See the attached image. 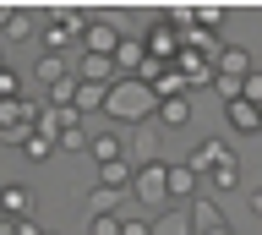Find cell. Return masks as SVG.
<instances>
[{"mask_svg":"<svg viewBox=\"0 0 262 235\" xmlns=\"http://www.w3.org/2000/svg\"><path fill=\"white\" fill-rule=\"evenodd\" d=\"M104 115H110L115 126H142V120H153V115H159V93H153V82H142V77H115Z\"/></svg>","mask_w":262,"mask_h":235,"instance_id":"6da1fadb","label":"cell"},{"mask_svg":"<svg viewBox=\"0 0 262 235\" xmlns=\"http://www.w3.org/2000/svg\"><path fill=\"white\" fill-rule=\"evenodd\" d=\"M131 202H142V208H164V202H169V164H164V159H147V164H137Z\"/></svg>","mask_w":262,"mask_h":235,"instance_id":"7a4b0ae2","label":"cell"},{"mask_svg":"<svg viewBox=\"0 0 262 235\" xmlns=\"http://www.w3.org/2000/svg\"><path fill=\"white\" fill-rule=\"evenodd\" d=\"M120 22H115V6H104V11H93V22H88V33H82V50L88 55H110L115 60V50H120Z\"/></svg>","mask_w":262,"mask_h":235,"instance_id":"3957f363","label":"cell"},{"mask_svg":"<svg viewBox=\"0 0 262 235\" xmlns=\"http://www.w3.org/2000/svg\"><path fill=\"white\" fill-rule=\"evenodd\" d=\"M142 44H147V55H153V60H180L186 33H175L164 17H153V22H147V33H142Z\"/></svg>","mask_w":262,"mask_h":235,"instance_id":"277c9868","label":"cell"},{"mask_svg":"<svg viewBox=\"0 0 262 235\" xmlns=\"http://www.w3.org/2000/svg\"><path fill=\"white\" fill-rule=\"evenodd\" d=\"M131 181H137V164L131 159H115V164L93 169V186L98 191H115V197H131Z\"/></svg>","mask_w":262,"mask_h":235,"instance_id":"5b68a950","label":"cell"},{"mask_svg":"<svg viewBox=\"0 0 262 235\" xmlns=\"http://www.w3.org/2000/svg\"><path fill=\"white\" fill-rule=\"evenodd\" d=\"M213 66H219V77H251L257 71V60H251V44H219V55H213Z\"/></svg>","mask_w":262,"mask_h":235,"instance_id":"8992f818","label":"cell"},{"mask_svg":"<svg viewBox=\"0 0 262 235\" xmlns=\"http://www.w3.org/2000/svg\"><path fill=\"white\" fill-rule=\"evenodd\" d=\"M33 77L44 88H60V82H71L77 71H71V60L66 55H55V50H38V60H33Z\"/></svg>","mask_w":262,"mask_h":235,"instance_id":"52a82bcc","label":"cell"},{"mask_svg":"<svg viewBox=\"0 0 262 235\" xmlns=\"http://www.w3.org/2000/svg\"><path fill=\"white\" fill-rule=\"evenodd\" d=\"M196 181H202V175H196L186 159L169 164V202H175V208H191V202H196Z\"/></svg>","mask_w":262,"mask_h":235,"instance_id":"ba28073f","label":"cell"},{"mask_svg":"<svg viewBox=\"0 0 262 235\" xmlns=\"http://www.w3.org/2000/svg\"><path fill=\"white\" fill-rule=\"evenodd\" d=\"M191 230H196V235L229 230V219H224V208H219V197H196V202H191Z\"/></svg>","mask_w":262,"mask_h":235,"instance_id":"9c48e42d","label":"cell"},{"mask_svg":"<svg viewBox=\"0 0 262 235\" xmlns=\"http://www.w3.org/2000/svg\"><path fill=\"white\" fill-rule=\"evenodd\" d=\"M202 181H208V191H213V197H229V191L241 186V159H235V153H224V159H219V164H213Z\"/></svg>","mask_w":262,"mask_h":235,"instance_id":"30bf717a","label":"cell"},{"mask_svg":"<svg viewBox=\"0 0 262 235\" xmlns=\"http://www.w3.org/2000/svg\"><path fill=\"white\" fill-rule=\"evenodd\" d=\"M224 126L229 132H262V104H251V99H235V104H224Z\"/></svg>","mask_w":262,"mask_h":235,"instance_id":"8fae6325","label":"cell"},{"mask_svg":"<svg viewBox=\"0 0 262 235\" xmlns=\"http://www.w3.org/2000/svg\"><path fill=\"white\" fill-rule=\"evenodd\" d=\"M224 153H235V148H229V142H224V137H202V142H196V148L186 153V164H191L196 175H208V169L219 164V159H224Z\"/></svg>","mask_w":262,"mask_h":235,"instance_id":"7c38bea8","label":"cell"},{"mask_svg":"<svg viewBox=\"0 0 262 235\" xmlns=\"http://www.w3.org/2000/svg\"><path fill=\"white\" fill-rule=\"evenodd\" d=\"M175 66H180V77H186L191 88H202V82H219V66H213L208 55H196V50H180V60H175Z\"/></svg>","mask_w":262,"mask_h":235,"instance_id":"4fadbf2b","label":"cell"},{"mask_svg":"<svg viewBox=\"0 0 262 235\" xmlns=\"http://www.w3.org/2000/svg\"><path fill=\"white\" fill-rule=\"evenodd\" d=\"M142 66H147V44H142V38H120L115 71H120V77H142Z\"/></svg>","mask_w":262,"mask_h":235,"instance_id":"5bb4252c","label":"cell"},{"mask_svg":"<svg viewBox=\"0 0 262 235\" xmlns=\"http://www.w3.org/2000/svg\"><path fill=\"white\" fill-rule=\"evenodd\" d=\"M77 77H82V82H104V88H110L120 71H115L110 55H88V50H82V55H77Z\"/></svg>","mask_w":262,"mask_h":235,"instance_id":"9a60e30c","label":"cell"},{"mask_svg":"<svg viewBox=\"0 0 262 235\" xmlns=\"http://www.w3.org/2000/svg\"><path fill=\"white\" fill-rule=\"evenodd\" d=\"M88 159L98 164H115V159H126V142H120V132H93V142H88Z\"/></svg>","mask_w":262,"mask_h":235,"instance_id":"2e32d148","label":"cell"},{"mask_svg":"<svg viewBox=\"0 0 262 235\" xmlns=\"http://www.w3.org/2000/svg\"><path fill=\"white\" fill-rule=\"evenodd\" d=\"M28 208H33V191H28V186H16V181L0 186V219H28Z\"/></svg>","mask_w":262,"mask_h":235,"instance_id":"e0dca14e","label":"cell"},{"mask_svg":"<svg viewBox=\"0 0 262 235\" xmlns=\"http://www.w3.org/2000/svg\"><path fill=\"white\" fill-rule=\"evenodd\" d=\"M164 132H180V126H191V99L180 93V99H159V115H153Z\"/></svg>","mask_w":262,"mask_h":235,"instance_id":"ac0fdd59","label":"cell"},{"mask_svg":"<svg viewBox=\"0 0 262 235\" xmlns=\"http://www.w3.org/2000/svg\"><path fill=\"white\" fill-rule=\"evenodd\" d=\"M153 235H196L191 230V208H169V213L153 219Z\"/></svg>","mask_w":262,"mask_h":235,"instance_id":"d6986e66","label":"cell"},{"mask_svg":"<svg viewBox=\"0 0 262 235\" xmlns=\"http://www.w3.org/2000/svg\"><path fill=\"white\" fill-rule=\"evenodd\" d=\"M104 104H110V88H104V82H82V77H77V110H82V115H93V110H104Z\"/></svg>","mask_w":262,"mask_h":235,"instance_id":"ffe728a7","label":"cell"},{"mask_svg":"<svg viewBox=\"0 0 262 235\" xmlns=\"http://www.w3.org/2000/svg\"><path fill=\"white\" fill-rule=\"evenodd\" d=\"M55 148H60V137L38 132V126H33V137H28V142H22V153H28L33 164H44V159H49V153H55Z\"/></svg>","mask_w":262,"mask_h":235,"instance_id":"44dd1931","label":"cell"},{"mask_svg":"<svg viewBox=\"0 0 262 235\" xmlns=\"http://www.w3.org/2000/svg\"><path fill=\"white\" fill-rule=\"evenodd\" d=\"M0 33H6V44H16V38L33 33V17H28V11H16V6H6V28H0Z\"/></svg>","mask_w":262,"mask_h":235,"instance_id":"7402d4cb","label":"cell"},{"mask_svg":"<svg viewBox=\"0 0 262 235\" xmlns=\"http://www.w3.org/2000/svg\"><path fill=\"white\" fill-rule=\"evenodd\" d=\"M88 235H126V213H88Z\"/></svg>","mask_w":262,"mask_h":235,"instance_id":"603a6c76","label":"cell"},{"mask_svg":"<svg viewBox=\"0 0 262 235\" xmlns=\"http://www.w3.org/2000/svg\"><path fill=\"white\" fill-rule=\"evenodd\" d=\"M120 202H126V197H115V191H98V186H93V191H88V213H120Z\"/></svg>","mask_w":262,"mask_h":235,"instance_id":"cb8c5ba5","label":"cell"},{"mask_svg":"<svg viewBox=\"0 0 262 235\" xmlns=\"http://www.w3.org/2000/svg\"><path fill=\"white\" fill-rule=\"evenodd\" d=\"M229 17V6H196V28H208V33H219Z\"/></svg>","mask_w":262,"mask_h":235,"instance_id":"d4e9b609","label":"cell"},{"mask_svg":"<svg viewBox=\"0 0 262 235\" xmlns=\"http://www.w3.org/2000/svg\"><path fill=\"white\" fill-rule=\"evenodd\" d=\"M16 99H22V77L6 66V71H0V104H16Z\"/></svg>","mask_w":262,"mask_h":235,"instance_id":"484cf974","label":"cell"},{"mask_svg":"<svg viewBox=\"0 0 262 235\" xmlns=\"http://www.w3.org/2000/svg\"><path fill=\"white\" fill-rule=\"evenodd\" d=\"M88 142H93L88 132H66V137H60V148H66V153H88Z\"/></svg>","mask_w":262,"mask_h":235,"instance_id":"4316f807","label":"cell"},{"mask_svg":"<svg viewBox=\"0 0 262 235\" xmlns=\"http://www.w3.org/2000/svg\"><path fill=\"white\" fill-rule=\"evenodd\" d=\"M241 99H251V104H262V66L251 71V77H246V93H241Z\"/></svg>","mask_w":262,"mask_h":235,"instance_id":"83f0119b","label":"cell"},{"mask_svg":"<svg viewBox=\"0 0 262 235\" xmlns=\"http://www.w3.org/2000/svg\"><path fill=\"white\" fill-rule=\"evenodd\" d=\"M126 235H153V219H126Z\"/></svg>","mask_w":262,"mask_h":235,"instance_id":"f1b7e54d","label":"cell"},{"mask_svg":"<svg viewBox=\"0 0 262 235\" xmlns=\"http://www.w3.org/2000/svg\"><path fill=\"white\" fill-rule=\"evenodd\" d=\"M251 213L262 219V186H257V191H251Z\"/></svg>","mask_w":262,"mask_h":235,"instance_id":"f546056e","label":"cell"},{"mask_svg":"<svg viewBox=\"0 0 262 235\" xmlns=\"http://www.w3.org/2000/svg\"><path fill=\"white\" fill-rule=\"evenodd\" d=\"M0 71H6V66H0Z\"/></svg>","mask_w":262,"mask_h":235,"instance_id":"4dcf8cb0","label":"cell"},{"mask_svg":"<svg viewBox=\"0 0 262 235\" xmlns=\"http://www.w3.org/2000/svg\"><path fill=\"white\" fill-rule=\"evenodd\" d=\"M49 235H55V230H49Z\"/></svg>","mask_w":262,"mask_h":235,"instance_id":"1f68e13d","label":"cell"}]
</instances>
